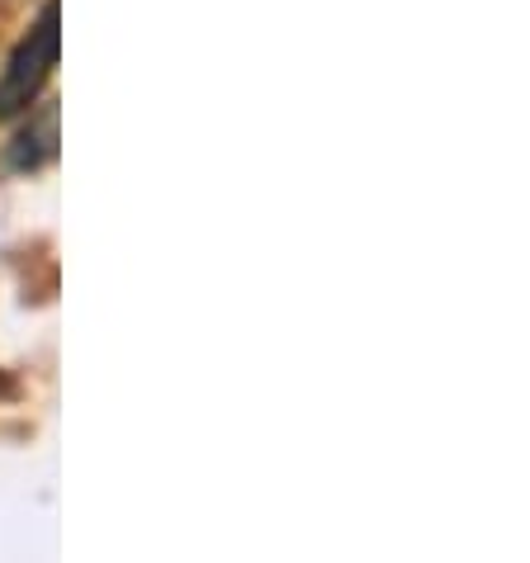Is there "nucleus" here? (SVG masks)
I'll return each instance as SVG.
<instances>
[{
	"label": "nucleus",
	"mask_w": 530,
	"mask_h": 563,
	"mask_svg": "<svg viewBox=\"0 0 530 563\" xmlns=\"http://www.w3.org/2000/svg\"><path fill=\"white\" fill-rule=\"evenodd\" d=\"M57 48H62V5L57 0H43L38 20L29 24L20 48L5 62V76H0V119L29 114L38 104L43 86H48V76L57 67Z\"/></svg>",
	"instance_id": "obj_1"
},
{
	"label": "nucleus",
	"mask_w": 530,
	"mask_h": 563,
	"mask_svg": "<svg viewBox=\"0 0 530 563\" xmlns=\"http://www.w3.org/2000/svg\"><path fill=\"white\" fill-rule=\"evenodd\" d=\"M53 156H57V104L43 100L38 114H29V123L14 133L5 162H10V170H38V166H48Z\"/></svg>",
	"instance_id": "obj_2"
},
{
	"label": "nucleus",
	"mask_w": 530,
	"mask_h": 563,
	"mask_svg": "<svg viewBox=\"0 0 530 563\" xmlns=\"http://www.w3.org/2000/svg\"><path fill=\"white\" fill-rule=\"evenodd\" d=\"M0 388H10V394H14V384H10V379H5V374H0Z\"/></svg>",
	"instance_id": "obj_3"
}]
</instances>
